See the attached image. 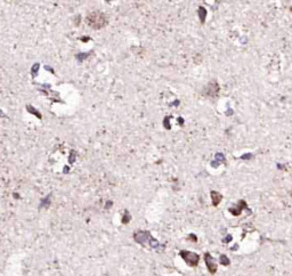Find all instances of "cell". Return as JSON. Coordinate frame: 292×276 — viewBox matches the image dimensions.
Listing matches in <instances>:
<instances>
[{
    "label": "cell",
    "mask_w": 292,
    "mask_h": 276,
    "mask_svg": "<svg viewBox=\"0 0 292 276\" xmlns=\"http://www.w3.org/2000/svg\"><path fill=\"white\" fill-rule=\"evenodd\" d=\"M87 21H88V24L90 25L91 28L96 29V30H98V29H102L103 26H105V25H106V23H107L106 16L104 15L103 13H101V12L91 13L90 15L88 16Z\"/></svg>",
    "instance_id": "6da1fadb"
},
{
    "label": "cell",
    "mask_w": 292,
    "mask_h": 276,
    "mask_svg": "<svg viewBox=\"0 0 292 276\" xmlns=\"http://www.w3.org/2000/svg\"><path fill=\"white\" fill-rule=\"evenodd\" d=\"M180 256H182L183 259L188 263V265H191V266H196L199 263V254L194 253V252L183 250V251H180Z\"/></svg>",
    "instance_id": "7a4b0ae2"
},
{
    "label": "cell",
    "mask_w": 292,
    "mask_h": 276,
    "mask_svg": "<svg viewBox=\"0 0 292 276\" xmlns=\"http://www.w3.org/2000/svg\"><path fill=\"white\" fill-rule=\"evenodd\" d=\"M218 93H219V86L216 81L209 82L208 86H205V88H204V94L209 97H215L218 95Z\"/></svg>",
    "instance_id": "3957f363"
},
{
    "label": "cell",
    "mask_w": 292,
    "mask_h": 276,
    "mask_svg": "<svg viewBox=\"0 0 292 276\" xmlns=\"http://www.w3.org/2000/svg\"><path fill=\"white\" fill-rule=\"evenodd\" d=\"M204 260H205V265H207L208 269L211 274H215L217 270V263L215 261V259L210 256V253H205L204 254Z\"/></svg>",
    "instance_id": "277c9868"
},
{
    "label": "cell",
    "mask_w": 292,
    "mask_h": 276,
    "mask_svg": "<svg viewBox=\"0 0 292 276\" xmlns=\"http://www.w3.org/2000/svg\"><path fill=\"white\" fill-rule=\"evenodd\" d=\"M135 240L136 242H138L141 244H145L147 241H151L152 235L150 234V232H138L135 234Z\"/></svg>",
    "instance_id": "5b68a950"
},
{
    "label": "cell",
    "mask_w": 292,
    "mask_h": 276,
    "mask_svg": "<svg viewBox=\"0 0 292 276\" xmlns=\"http://www.w3.org/2000/svg\"><path fill=\"white\" fill-rule=\"evenodd\" d=\"M244 208H247V204H245V201H240L239 202V205H237V208H231L229 209V211L234 215V216H239L240 213H241V211L244 209Z\"/></svg>",
    "instance_id": "8992f818"
},
{
    "label": "cell",
    "mask_w": 292,
    "mask_h": 276,
    "mask_svg": "<svg viewBox=\"0 0 292 276\" xmlns=\"http://www.w3.org/2000/svg\"><path fill=\"white\" fill-rule=\"evenodd\" d=\"M211 199H212V204L214 205H218L220 201L223 200V195L220 194V193H218V192L212 191L211 192Z\"/></svg>",
    "instance_id": "52a82bcc"
},
{
    "label": "cell",
    "mask_w": 292,
    "mask_h": 276,
    "mask_svg": "<svg viewBox=\"0 0 292 276\" xmlns=\"http://www.w3.org/2000/svg\"><path fill=\"white\" fill-rule=\"evenodd\" d=\"M199 16H200V19H201V23L204 22V19H205V16H207V10L204 9L203 7H200L199 8Z\"/></svg>",
    "instance_id": "ba28073f"
},
{
    "label": "cell",
    "mask_w": 292,
    "mask_h": 276,
    "mask_svg": "<svg viewBox=\"0 0 292 276\" xmlns=\"http://www.w3.org/2000/svg\"><path fill=\"white\" fill-rule=\"evenodd\" d=\"M220 263H223V265H228V263H229L228 258H227L226 256H224V254H223V256L220 257Z\"/></svg>",
    "instance_id": "9c48e42d"
},
{
    "label": "cell",
    "mask_w": 292,
    "mask_h": 276,
    "mask_svg": "<svg viewBox=\"0 0 292 276\" xmlns=\"http://www.w3.org/2000/svg\"><path fill=\"white\" fill-rule=\"evenodd\" d=\"M290 10H291V12H292V7H290Z\"/></svg>",
    "instance_id": "30bf717a"
}]
</instances>
